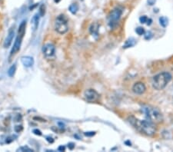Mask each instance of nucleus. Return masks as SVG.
<instances>
[{"mask_svg":"<svg viewBox=\"0 0 173 152\" xmlns=\"http://www.w3.org/2000/svg\"><path fill=\"white\" fill-rule=\"evenodd\" d=\"M129 123L136 128L141 134H144L147 136L152 137L155 134L157 131V128L155 123L152 122L149 120H138V118L131 116L128 118Z\"/></svg>","mask_w":173,"mask_h":152,"instance_id":"f257e3e1","label":"nucleus"},{"mask_svg":"<svg viewBox=\"0 0 173 152\" xmlns=\"http://www.w3.org/2000/svg\"><path fill=\"white\" fill-rule=\"evenodd\" d=\"M141 110L147 117V118L151 121L152 122L155 124H159L162 122L163 121V115L159 109L155 107H153L152 105H142Z\"/></svg>","mask_w":173,"mask_h":152,"instance_id":"f03ea898","label":"nucleus"},{"mask_svg":"<svg viewBox=\"0 0 173 152\" xmlns=\"http://www.w3.org/2000/svg\"><path fill=\"white\" fill-rule=\"evenodd\" d=\"M171 74L167 71H164L156 74L152 78V87L155 90H162L169 83V82L171 80Z\"/></svg>","mask_w":173,"mask_h":152,"instance_id":"7ed1b4c3","label":"nucleus"},{"mask_svg":"<svg viewBox=\"0 0 173 152\" xmlns=\"http://www.w3.org/2000/svg\"><path fill=\"white\" fill-rule=\"evenodd\" d=\"M25 28H26V21H22L21 22L19 27L16 39H15V41L14 45H13V47H12V49L11 50L10 58L15 56V55L18 53V52L20 50L22 42V39H23L25 33Z\"/></svg>","mask_w":173,"mask_h":152,"instance_id":"20e7f679","label":"nucleus"},{"mask_svg":"<svg viewBox=\"0 0 173 152\" xmlns=\"http://www.w3.org/2000/svg\"><path fill=\"white\" fill-rule=\"evenodd\" d=\"M55 30L60 35L66 34L68 32L69 26L67 19L63 15H60L56 18L55 22Z\"/></svg>","mask_w":173,"mask_h":152,"instance_id":"39448f33","label":"nucleus"},{"mask_svg":"<svg viewBox=\"0 0 173 152\" xmlns=\"http://www.w3.org/2000/svg\"><path fill=\"white\" fill-rule=\"evenodd\" d=\"M122 15V9L120 7L115 8L108 16V24L111 28H114L118 24Z\"/></svg>","mask_w":173,"mask_h":152,"instance_id":"423d86ee","label":"nucleus"},{"mask_svg":"<svg viewBox=\"0 0 173 152\" xmlns=\"http://www.w3.org/2000/svg\"><path fill=\"white\" fill-rule=\"evenodd\" d=\"M42 53L46 58H52L55 53V47L52 43H46L42 47Z\"/></svg>","mask_w":173,"mask_h":152,"instance_id":"0eeeda50","label":"nucleus"},{"mask_svg":"<svg viewBox=\"0 0 173 152\" xmlns=\"http://www.w3.org/2000/svg\"><path fill=\"white\" fill-rule=\"evenodd\" d=\"M84 97H85V100L88 101L89 102H95L99 99V95L96 90L90 88V89H87L85 91Z\"/></svg>","mask_w":173,"mask_h":152,"instance_id":"6e6552de","label":"nucleus"},{"mask_svg":"<svg viewBox=\"0 0 173 152\" xmlns=\"http://www.w3.org/2000/svg\"><path fill=\"white\" fill-rule=\"evenodd\" d=\"M146 90V87L144 83L138 82L134 84L132 86V92L136 95H142Z\"/></svg>","mask_w":173,"mask_h":152,"instance_id":"1a4fd4ad","label":"nucleus"},{"mask_svg":"<svg viewBox=\"0 0 173 152\" xmlns=\"http://www.w3.org/2000/svg\"><path fill=\"white\" fill-rule=\"evenodd\" d=\"M15 36V31H14V28H11L9 29V31L8 32V35L5 39V42H4V44H3V46L4 48H9L10 47V45H12V40H13V38Z\"/></svg>","mask_w":173,"mask_h":152,"instance_id":"9d476101","label":"nucleus"},{"mask_svg":"<svg viewBox=\"0 0 173 152\" xmlns=\"http://www.w3.org/2000/svg\"><path fill=\"white\" fill-rule=\"evenodd\" d=\"M22 65L26 68H30L34 65V59L31 56H23L21 58Z\"/></svg>","mask_w":173,"mask_h":152,"instance_id":"9b49d317","label":"nucleus"},{"mask_svg":"<svg viewBox=\"0 0 173 152\" xmlns=\"http://www.w3.org/2000/svg\"><path fill=\"white\" fill-rule=\"evenodd\" d=\"M39 17H40L39 13H36V14H35L34 16H33V17L32 18V19H31V25H32L33 31H36V30L38 28L39 22Z\"/></svg>","mask_w":173,"mask_h":152,"instance_id":"f8f14e48","label":"nucleus"},{"mask_svg":"<svg viewBox=\"0 0 173 152\" xmlns=\"http://www.w3.org/2000/svg\"><path fill=\"white\" fill-rule=\"evenodd\" d=\"M135 39L134 38H130L125 41V44L123 45V49H128L130 47H132L135 45Z\"/></svg>","mask_w":173,"mask_h":152,"instance_id":"ddd939ff","label":"nucleus"},{"mask_svg":"<svg viewBox=\"0 0 173 152\" xmlns=\"http://www.w3.org/2000/svg\"><path fill=\"white\" fill-rule=\"evenodd\" d=\"M98 31H99V25L97 23L92 24V25L89 28V32L92 35H98Z\"/></svg>","mask_w":173,"mask_h":152,"instance_id":"4468645a","label":"nucleus"},{"mask_svg":"<svg viewBox=\"0 0 173 152\" xmlns=\"http://www.w3.org/2000/svg\"><path fill=\"white\" fill-rule=\"evenodd\" d=\"M69 12L72 14L74 15V14H75L78 12V6L76 3H73V4L70 5V6L69 8Z\"/></svg>","mask_w":173,"mask_h":152,"instance_id":"2eb2a0df","label":"nucleus"},{"mask_svg":"<svg viewBox=\"0 0 173 152\" xmlns=\"http://www.w3.org/2000/svg\"><path fill=\"white\" fill-rule=\"evenodd\" d=\"M159 24L163 27V28H165L168 24V19L165 17V16H162L159 18Z\"/></svg>","mask_w":173,"mask_h":152,"instance_id":"dca6fc26","label":"nucleus"},{"mask_svg":"<svg viewBox=\"0 0 173 152\" xmlns=\"http://www.w3.org/2000/svg\"><path fill=\"white\" fill-rule=\"evenodd\" d=\"M15 71H16V66H15V65H12L8 71V74L9 75V77H13L15 73Z\"/></svg>","mask_w":173,"mask_h":152,"instance_id":"f3484780","label":"nucleus"},{"mask_svg":"<svg viewBox=\"0 0 173 152\" xmlns=\"http://www.w3.org/2000/svg\"><path fill=\"white\" fill-rule=\"evenodd\" d=\"M135 32H136V33H137L138 35H145V33H146L145 29H144V28H142V27H138V28L135 29Z\"/></svg>","mask_w":173,"mask_h":152,"instance_id":"a211bd4d","label":"nucleus"},{"mask_svg":"<svg viewBox=\"0 0 173 152\" xmlns=\"http://www.w3.org/2000/svg\"><path fill=\"white\" fill-rule=\"evenodd\" d=\"M148 19H149V18H148L146 16H141V17L139 18V21H140V22H141V23H142V24L146 23V22H147V21H148Z\"/></svg>","mask_w":173,"mask_h":152,"instance_id":"6ab92c4d","label":"nucleus"},{"mask_svg":"<svg viewBox=\"0 0 173 152\" xmlns=\"http://www.w3.org/2000/svg\"><path fill=\"white\" fill-rule=\"evenodd\" d=\"M45 6H40V8H39V15H40V16H43L44 15H45Z\"/></svg>","mask_w":173,"mask_h":152,"instance_id":"aec40b11","label":"nucleus"},{"mask_svg":"<svg viewBox=\"0 0 173 152\" xmlns=\"http://www.w3.org/2000/svg\"><path fill=\"white\" fill-rule=\"evenodd\" d=\"M19 151L20 150V151H33V149H31V148H29V147H26V146H24V147H20L19 150H18Z\"/></svg>","mask_w":173,"mask_h":152,"instance_id":"412c9836","label":"nucleus"},{"mask_svg":"<svg viewBox=\"0 0 173 152\" xmlns=\"http://www.w3.org/2000/svg\"><path fill=\"white\" fill-rule=\"evenodd\" d=\"M84 134L87 137H92L96 134V132L95 131H88V132H85Z\"/></svg>","mask_w":173,"mask_h":152,"instance_id":"4be33fe9","label":"nucleus"},{"mask_svg":"<svg viewBox=\"0 0 173 152\" xmlns=\"http://www.w3.org/2000/svg\"><path fill=\"white\" fill-rule=\"evenodd\" d=\"M152 37V33L151 32H146V34L145 35V39H150Z\"/></svg>","mask_w":173,"mask_h":152,"instance_id":"5701e85b","label":"nucleus"},{"mask_svg":"<svg viewBox=\"0 0 173 152\" xmlns=\"http://www.w3.org/2000/svg\"><path fill=\"white\" fill-rule=\"evenodd\" d=\"M22 130V126L19 125V126H15V131L16 132H20Z\"/></svg>","mask_w":173,"mask_h":152,"instance_id":"b1692460","label":"nucleus"},{"mask_svg":"<svg viewBox=\"0 0 173 152\" xmlns=\"http://www.w3.org/2000/svg\"><path fill=\"white\" fill-rule=\"evenodd\" d=\"M33 132L36 135H39V136H41V135H42L41 131H39V130H38V129H34Z\"/></svg>","mask_w":173,"mask_h":152,"instance_id":"393cba45","label":"nucleus"},{"mask_svg":"<svg viewBox=\"0 0 173 152\" xmlns=\"http://www.w3.org/2000/svg\"><path fill=\"white\" fill-rule=\"evenodd\" d=\"M58 150H60V151H65V150H66V147H65L64 146L61 145V146H59V147Z\"/></svg>","mask_w":173,"mask_h":152,"instance_id":"a878e982","label":"nucleus"},{"mask_svg":"<svg viewBox=\"0 0 173 152\" xmlns=\"http://www.w3.org/2000/svg\"><path fill=\"white\" fill-rule=\"evenodd\" d=\"M155 0H148V3H149L150 6L154 5V4H155Z\"/></svg>","mask_w":173,"mask_h":152,"instance_id":"bb28decb","label":"nucleus"},{"mask_svg":"<svg viewBox=\"0 0 173 152\" xmlns=\"http://www.w3.org/2000/svg\"><path fill=\"white\" fill-rule=\"evenodd\" d=\"M68 146H69V147L70 150H72V149L74 148V147H75V144H74L73 143H69V144H68Z\"/></svg>","mask_w":173,"mask_h":152,"instance_id":"cd10ccee","label":"nucleus"},{"mask_svg":"<svg viewBox=\"0 0 173 152\" xmlns=\"http://www.w3.org/2000/svg\"><path fill=\"white\" fill-rule=\"evenodd\" d=\"M152 20L151 19H149L148 21H147V22H146V25H150L152 24Z\"/></svg>","mask_w":173,"mask_h":152,"instance_id":"c85d7f7f","label":"nucleus"},{"mask_svg":"<svg viewBox=\"0 0 173 152\" xmlns=\"http://www.w3.org/2000/svg\"><path fill=\"white\" fill-rule=\"evenodd\" d=\"M59 1H60V0H55V3H59Z\"/></svg>","mask_w":173,"mask_h":152,"instance_id":"c756f323","label":"nucleus"},{"mask_svg":"<svg viewBox=\"0 0 173 152\" xmlns=\"http://www.w3.org/2000/svg\"><path fill=\"white\" fill-rule=\"evenodd\" d=\"M81 1H83V0H81Z\"/></svg>","mask_w":173,"mask_h":152,"instance_id":"7c9ffc66","label":"nucleus"}]
</instances>
